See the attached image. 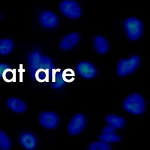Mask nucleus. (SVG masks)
<instances>
[{"mask_svg": "<svg viewBox=\"0 0 150 150\" xmlns=\"http://www.w3.org/2000/svg\"><path fill=\"white\" fill-rule=\"evenodd\" d=\"M122 107L127 112L130 114L140 115L145 110V103L141 95L138 93H132L124 99Z\"/></svg>", "mask_w": 150, "mask_h": 150, "instance_id": "nucleus-1", "label": "nucleus"}, {"mask_svg": "<svg viewBox=\"0 0 150 150\" xmlns=\"http://www.w3.org/2000/svg\"><path fill=\"white\" fill-rule=\"evenodd\" d=\"M63 79L65 81H70L73 80L74 72L71 69H67L65 70L62 73Z\"/></svg>", "mask_w": 150, "mask_h": 150, "instance_id": "nucleus-23", "label": "nucleus"}, {"mask_svg": "<svg viewBox=\"0 0 150 150\" xmlns=\"http://www.w3.org/2000/svg\"><path fill=\"white\" fill-rule=\"evenodd\" d=\"M103 133L104 134H113L115 133V129L113 127L107 125L103 128Z\"/></svg>", "mask_w": 150, "mask_h": 150, "instance_id": "nucleus-24", "label": "nucleus"}, {"mask_svg": "<svg viewBox=\"0 0 150 150\" xmlns=\"http://www.w3.org/2000/svg\"><path fill=\"white\" fill-rule=\"evenodd\" d=\"M141 59L138 56H132L127 59H122L119 61L117 73L119 76L124 77L134 73L139 67Z\"/></svg>", "mask_w": 150, "mask_h": 150, "instance_id": "nucleus-2", "label": "nucleus"}, {"mask_svg": "<svg viewBox=\"0 0 150 150\" xmlns=\"http://www.w3.org/2000/svg\"><path fill=\"white\" fill-rule=\"evenodd\" d=\"M9 66L4 63H0V79H2V74L6 69H9Z\"/></svg>", "mask_w": 150, "mask_h": 150, "instance_id": "nucleus-25", "label": "nucleus"}, {"mask_svg": "<svg viewBox=\"0 0 150 150\" xmlns=\"http://www.w3.org/2000/svg\"><path fill=\"white\" fill-rule=\"evenodd\" d=\"M35 78L39 81H44L47 79V72L43 69H39L36 71Z\"/></svg>", "mask_w": 150, "mask_h": 150, "instance_id": "nucleus-22", "label": "nucleus"}, {"mask_svg": "<svg viewBox=\"0 0 150 150\" xmlns=\"http://www.w3.org/2000/svg\"><path fill=\"white\" fill-rule=\"evenodd\" d=\"M80 40V35L77 32H72L64 36L60 41L59 47L62 50H69L77 44Z\"/></svg>", "mask_w": 150, "mask_h": 150, "instance_id": "nucleus-10", "label": "nucleus"}, {"mask_svg": "<svg viewBox=\"0 0 150 150\" xmlns=\"http://www.w3.org/2000/svg\"><path fill=\"white\" fill-rule=\"evenodd\" d=\"M42 56L38 51L33 52L30 54L29 57V71L33 79H35V73L40 69V63Z\"/></svg>", "mask_w": 150, "mask_h": 150, "instance_id": "nucleus-12", "label": "nucleus"}, {"mask_svg": "<svg viewBox=\"0 0 150 150\" xmlns=\"http://www.w3.org/2000/svg\"><path fill=\"white\" fill-rule=\"evenodd\" d=\"M111 146L105 142L96 141L91 142L88 146L89 150H111Z\"/></svg>", "mask_w": 150, "mask_h": 150, "instance_id": "nucleus-17", "label": "nucleus"}, {"mask_svg": "<svg viewBox=\"0 0 150 150\" xmlns=\"http://www.w3.org/2000/svg\"><path fill=\"white\" fill-rule=\"evenodd\" d=\"M39 21L41 25L46 28H53L59 23L57 16L51 11L42 12L40 15Z\"/></svg>", "mask_w": 150, "mask_h": 150, "instance_id": "nucleus-8", "label": "nucleus"}, {"mask_svg": "<svg viewBox=\"0 0 150 150\" xmlns=\"http://www.w3.org/2000/svg\"><path fill=\"white\" fill-rule=\"evenodd\" d=\"M40 124L46 129L55 128L59 123V117L53 111H45L41 112L38 116Z\"/></svg>", "mask_w": 150, "mask_h": 150, "instance_id": "nucleus-6", "label": "nucleus"}, {"mask_svg": "<svg viewBox=\"0 0 150 150\" xmlns=\"http://www.w3.org/2000/svg\"><path fill=\"white\" fill-rule=\"evenodd\" d=\"M0 20H1V14H0Z\"/></svg>", "mask_w": 150, "mask_h": 150, "instance_id": "nucleus-26", "label": "nucleus"}, {"mask_svg": "<svg viewBox=\"0 0 150 150\" xmlns=\"http://www.w3.org/2000/svg\"><path fill=\"white\" fill-rule=\"evenodd\" d=\"M11 146L12 143L8 135L0 129V150H9Z\"/></svg>", "mask_w": 150, "mask_h": 150, "instance_id": "nucleus-16", "label": "nucleus"}, {"mask_svg": "<svg viewBox=\"0 0 150 150\" xmlns=\"http://www.w3.org/2000/svg\"><path fill=\"white\" fill-rule=\"evenodd\" d=\"M40 69L45 70L46 71L47 70L50 71L53 69V64L50 59L46 56H42L40 63ZM47 72V71H46Z\"/></svg>", "mask_w": 150, "mask_h": 150, "instance_id": "nucleus-20", "label": "nucleus"}, {"mask_svg": "<svg viewBox=\"0 0 150 150\" xmlns=\"http://www.w3.org/2000/svg\"><path fill=\"white\" fill-rule=\"evenodd\" d=\"M77 73L83 79H91L94 78L97 74V69L94 64L88 62H81L76 66Z\"/></svg>", "mask_w": 150, "mask_h": 150, "instance_id": "nucleus-7", "label": "nucleus"}, {"mask_svg": "<svg viewBox=\"0 0 150 150\" xmlns=\"http://www.w3.org/2000/svg\"><path fill=\"white\" fill-rule=\"evenodd\" d=\"M59 9L63 15L70 19H77L81 15L79 4L74 0H63L60 4Z\"/></svg>", "mask_w": 150, "mask_h": 150, "instance_id": "nucleus-4", "label": "nucleus"}, {"mask_svg": "<svg viewBox=\"0 0 150 150\" xmlns=\"http://www.w3.org/2000/svg\"><path fill=\"white\" fill-rule=\"evenodd\" d=\"M95 50L100 54H104L109 50V45L107 39L101 36H97L93 40Z\"/></svg>", "mask_w": 150, "mask_h": 150, "instance_id": "nucleus-14", "label": "nucleus"}, {"mask_svg": "<svg viewBox=\"0 0 150 150\" xmlns=\"http://www.w3.org/2000/svg\"><path fill=\"white\" fill-rule=\"evenodd\" d=\"M105 121L108 125L115 129L122 128L125 124V120L123 117L114 114L107 115L105 117Z\"/></svg>", "mask_w": 150, "mask_h": 150, "instance_id": "nucleus-13", "label": "nucleus"}, {"mask_svg": "<svg viewBox=\"0 0 150 150\" xmlns=\"http://www.w3.org/2000/svg\"><path fill=\"white\" fill-rule=\"evenodd\" d=\"M2 79L7 82L12 81L15 79V72L13 70L9 69H6L2 74Z\"/></svg>", "mask_w": 150, "mask_h": 150, "instance_id": "nucleus-21", "label": "nucleus"}, {"mask_svg": "<svg viewBox=\"0 0 150 150\" xmlns=\"http://www.w3.org/2000/svg\"><path fill=\"white\" fill-rule=\"evenodd\" d=\"M100 141L105 142L107 143H115L119 142L121 140V137L116 134L115 133L113 134H101L98 137Z\"/></svg>", "mask_w": 150, "mask_h": 150, "instance_id": "nucleus-18", "label": "nucleus"}, {"mask_svg": "<svg viewBox=\"0 0 150 150\" xmlns=\"http://www.w3.org/2000/svg\"><path fill=\"white\" fill-rule=\"evenodd\" d=\"M6 105L11 111L16 113L23 112L27 108V105L25 101L16 97L8 98Z\"/></svg>", "mask_w": 150, "mask_h": 150, "instance_id": "nucleus-11", "label": "nucleus"}, {"mask_svg": "<svg viewBox=\"0 0 150 150\" xmlns=\"http://www.w3.org/2000/svg\"><path fill=\"white\" fill-rule=\"evenodd\" d=\"M86 124L85 116L80 113L76 114L71 118L67 125V132L71 135H77L84 129Z\"/></svg>", "mask_w": 150, "mask_h": 150, "instance_id": "nucleus-5", "label": "nucleus"}, {"mask_svg": "<svg viewBox=\"0 0 150 150\" xmlns=\"http://www.w3.org/2000/svg\"><path fill=\"white\" fill-rule=\"evenodd\" d=\"M19 142L22 146L27 150H33L38 145L36 136L29 132H25L21 135Z\"/></svg>", "mask_w": 150, "mask_h": 150, "instance_id": "nucleus-9", "label": "nucleus"}, {"mask_svg": "<svg viewBox=\"0 0 150 150\" xmlns=\"http://www.w3.org/2000/svg\"><path fill=\"white\" fill-rule=\"evenodd\" d=\"M14 47L13 42L9 38H3L0 40V54L7 55L11 53Z\"/></svg>", "mask_w": 150, "mask_h": 150, "instance_id": "nucleus-15", "label": "nucleus"}, {"mask_svg": "<svg viewBox=\"0 0 150 150\" xmlns=\"http://www.w3.org/2000/svg\"><path fill=\"white\" fill-rule=\"evenodd\" d=\"M65 81L63 79L62 73L57 71L55 73L53 80L52 83V87L53 89H59L62 88L65 84Z\"/></svg>", "mask_w": 150, "mask_h": 150, "instance_id": "nucleus-19", "label": "nucleus"}, {"mask_svg": "<svg viewBox=\"0 0 150 150\" xmlns=\"http://www.w3.org/2000/svg\"><path fill=\"white\" fill-rule=\"evenodd\" d=\"M124 26L129 40H136L142 36L143 25L139 19L134 17L129 18L125 21Z\"/></svg>", "mask_w": 150, "mask_h": 150, "instance_id": "nucleus-3", "label": "nucleus"}]
</instances>
